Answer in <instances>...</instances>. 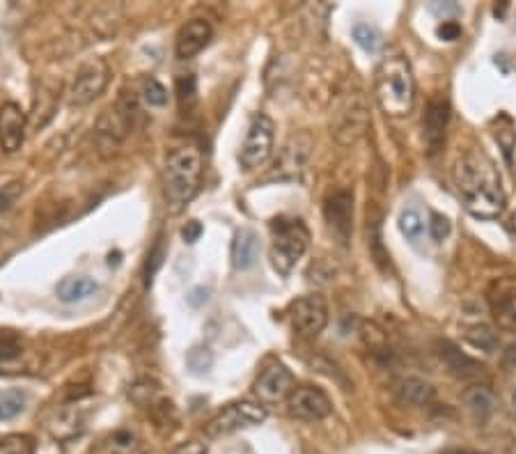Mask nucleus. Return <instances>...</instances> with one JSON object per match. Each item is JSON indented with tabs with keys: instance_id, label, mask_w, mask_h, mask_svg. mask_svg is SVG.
Instances as JSON below:
<instances>
[{
	"instance_id": "41",
	"label": "nucleus",
	"mask_w": 516,
	"mask_h": 454,
	"mask_svg": "<svg viewBox=\"0 0 516 454\" xmlns=\"http://www.w3.org/2000/svg\"><path fill=\"white\" fill-rule=\"evenodd\" d=\"M510 227H512V232L516 234V211H514L512 218H510Z\"/></svg>"
},
{
	"instance_id": "20",
	"label": "nucleus",
	"mask_w": 516,
	"mask_h": 454,
	"mask_svg": "<svg viewBox=\"0 0 516 454\" xmlns=\"http://www.w3.org/2000/svg\"><path fill=\"white\" fill-rule=\"evenodd\" d=\"M395 393L406 406H425L434 399V386L420 377H406L397 383Z\"/></svg>"
},
{
	"instance_id": "30",
	"label": "nucleus",
	"mask_w": 516,
	"mask_h": 454,
	"mask_svg": "<svg viewBox=\"0 0 516 454\" xmlns=\"http://www.w3.org/2000/svg\"><path fill=\"white\" fill-rule=\"evenodd\" d=\"M186 363H189L195 374H202L209 370L211 363H214V356H211L209 349H191L189 356H186Z\"/></svg>"
},
{
	"instance_id": "21",
	"label": "nucleus",
	"mask_w": 516,
	"mask_h": 454,
	"mask_svg": "<svg viewBox=\"0 0 516 454\" xmlns=\"http://www.w3.org/2000/svg\"><path fill=\"white\" fill-rule=\"evenodd\" d=\"M464 404H466V409L471 411V416L475 420L484 422L496 409V397H494V393H491L489 388L471 386L464 393Z\"/></svg>"
},
{
	"instance_id": "34",
	"label": "nucleus",
	"mask_w": 516,
	"mask_h": 454,
	"mask_svg": "<svg viewBox=\"0 0 516 454\" xmlns=\"http://www.w3.org/2000/svg\"><path fill=\"white\" fill-rule=\"evenodd\" d=\"M21 354V344L14 338H0V360H12L19 358Z\"/></svg>"
},
{
	"instance_id": "19",
	"label": "nucleus",
	"mask_w": 516,
	"mask_h": 454,
	"mask_svg": "<svg viewBox=\"0 0 516 454\" xmlns=\"http://www.w3.org/2000/svg\"><path fill=\"white\" fill-rule=\"evenodd\" d=\"M257 257H260V237H257L255 230L244 227V230L237 232L232 244V264L237 271H248L253 269Z\"/></svg>"
},
{
	"instance_id": "11",
	"label": "nucleus",
	"mask_w": 516,
	"mask_h": 454,
	"mask_svg": "<svg viewBox=\"0 0 516 454\" xmlns=\"http://www.w3.org/2000/svg\"><path fill=\"white\" fill-rule=\"evenodd\" d=\"M287 411L292 418L299 420H324L331 413V399H328L322 390L312 386L294 388V393L287 399Z\"/></svg>"
},
{
	"instance_id": "35",
	"label": "nucleus",
	"mask_w": 516,
	"mask_h": 454,
	"mask_svg": "<svg viewBox=\"0 0 516 454\" xmlns=\"http://www.w3.org/2000/svg\"><path fill=\"white\" fill-rule=\"evenodd\" d=\"M436 35L445 39V42H455V39H459L461 35V26L457 21H443L439 30H436Z\"/></svg>"
},
{
	"instance_id": "33",
	"label": "nucleus",
	"mask_w": 516,
	"mask_h": 454,
	"mask_svg": "<svg viewBox=\"0 0 516 454\" xmlns=\"http://www.w3.org/2000/svg\"><path fill=\"white\" fill-rule=\"evenodd\" d=\"M468 340H471L475 347H480V349H487V351H491L496 347V335L489 331L487 326H475V328H471V331H468Z\"/></svg>"
},
{
	"instance_id": "18",
	"label": "nucleus",
	"mask_w": 516,
	"mask_h": 454,
	"mask_svg": "<svg viewBox=\"0 0 516 454\" xmlns=\"http://www.w3.org/2000/svg\"><path fill=\"white\" fill-rule=\"evenodd\" d=\"M145 445L140 441V436L129 427H120L115 432L106 434L95 443L90 454H143Z\"/></svg>"
},
{
	"instance_id": "3",
	"label": "nucleus",
	"mask_w": 516,
	"mask_h": 454,
	"mask_svg": "<svg viewBox=\"0 0 516 454\" xmlns=\"http://www.w3.org/2000/svg\"><path fill=\"white\" fill-rule=\"evenodd\" d=\"M202 152L195 143L172 147L163 166V195L172 211L189 205L200 191L202 182Z\"/></svg>"
},
{
	"instance_id": "7",
	"label": "nucleus",
	"mask_w": 516,
	"mask_h": 454,
	"mask_svg": "<svg viewBox=\"0 0 516 454\" xmlns=\"http://www.w3.org/2000/svg\"><path fill=\"white\" fill-rule=\"evenodd\" d=\"M289 322L303 338H317L328 324V305L319 294H308L289 305Z\"/></svg>"
},
{
	"instance_id": "12",
	"label": "nucleus",
	"mask_w": 516,
	"mask_h": 454,
	"mask_svg": "<svg viewBox=\"0 0 516 454\" xmlns=\"http://www.w3.org/2000/svg\"><path fill=\"white\" fill-rule=\"evenodd\" d=\"M489 305L498 326L516 331V278L496 280L489 292Z\"/></svg>"
},
{
	"instance_id": "22",
	"label": "nucleus",
	"mask_w": 516,
	"mask_h": 454,
	"mask_svg": "<svg viewBox=\"0 0 516 454\" xmlns=\"http://www.w3.org/2000/svg\"><path fill=\"white\" fill-rule=\"evenodd\" d=\"M439 354L445 360V365L450 367V372H455L457 377H471L480 370V365L471 356L461 354L452 342H439Z\"/></svg>"
},
{
	"instance_id": "10",
	"label": "nucleus",
	"mask_w": 516,
	"mask_h": 454,
	"mask_svg": "<svg viewBox=\"0 0 516 454\" xmlns=\"http://www.w3.org/2000/svg\"><path fill=\"white\" fill-rule=\"evenodd\" d=\"M138 97L134 92H122L120 101H117L115 108L106 111L99 122V133L101 136H108L111 140H122L127 138V133L134 129V120L138 115Z\"/></svg>"
},
{
	"instance_id": "5",
	"label": "nucleus",
	"mask_w": 516,
	"mask_h": 454,
	"mask_svg": "<svg viewBox=\"0 0 516 454\" xmlns=\"http://www.w3.org/2000/svg\"><path fill=\"white\" fill-rule=\"evenodd\" d=\"M267 420V409L262 404L255 402H232L225 406L223 411H218L214 418L207 422L205 432L211 438L218 436H228L239 432V429H248V427H257Z\"/></svg>"
},
{
	"instance_id": "13",
	"label": "nucleus",
	"mask_w": 516,
	"mask_h": 454,
	"mask_svg": "<svg viewBox=\"0 0 516 454\" xmlns=\"http://www.w3.org/2000/svg\"><path fill=\"white\" fill-rule=\"evenodd\" d=\"M23 140H26V115L21 106L7 101L0 106V147L5 154H14L21 150Z\"/></svg>"
},
{
	"instance_id": "26",
	"label": "nucleus",
	"mask_w": 516,
	"mask_h": 454,
	"mask_svg": "<svg viewBox=\"0 0 516 454\" xmlns=\"http://www.w3.org/2000/svg\"><path fill=\"white\" fill-rule=\"evenodd\" d=\"M28 397L21 390H0V420H12L26 411Z\"/></svg>"
},
{
	"instance_id": "39",
	"label": "nucleus",
	"mask_w": 516,
	"mask_h": 454,
	"mask_svg": "<svg viewBox=\"0 0 516 454\" xmlns=\"http://www.w3.org/2000/svg\"><path fill=\"white\" fill-rule=\"evenodd\" d=\"M507 365L516 367V344H512V347L507 349Z\"/></svg>"
},
{
	"instance_id": "17",
	"label": "nucleus",
	"mask_w": 516,
	"mask_h": 454,
	"mask_svg": "<svg viewBox=\"0 0 516 454\" xmlns=\"http://www.w3.org/2000/svg\"><path fill=\"white\" fill-rule=\"evenodd\" d=\"M211 35H214V30H211V26L205 19H193L186 23V26L179 30L177 42H175L177 58L191 60L198 56V53L211 42Z\"/></svg>"
},
{
	"instance_id": "37",
	"label": "nucleus",
	"mask_w": 516,
	"mask_h": 454,
	"mask_svg": "<svg viewBox=\"0 0 516 454\" xmlns=\"http://www.w3.org/2000/svg\"><path fill=\"white\" fill-rule=\"evenodd\" d=\"M200 234H202V225L198 221H191L186 223V227L182 230V239L186 244H195V241L200 239Z\"/></svg>"
},
{
	"instance_id": "1",
	"label": "nucleus",
	"mask_w": 516,
	"mask_h": 454,
	"mask_svg": "<svg viewBox=\"0 0 516 454\" xmlns=\"http://www.w3.org/2000/svg\"><path fill=\"white\" fill-rule=\"evenodd\" d=\"M452 184L471 216L494 221L505 211V193L498 170L478 147H466L452 163Z\"/></svg>"
},
{
	"instance_id": "9",
	"label": "nucleus",
	"mask_w": 516,
	"mask_h": 454,
	"mask_svg": "<svg viewBox=\"0 0 516 454\" xmlns=\"http://www.w3.org/2000/svg\"><path fill=\"white\" fill-rule=\"evenodd\" d=\"M292 393H294V377L292 372L280 363L264 367L262 374L255 381V395L264 406L287 402Z\"/></svg>"
},
{
	"instance_id": "23",
	"label": "nucleus",
	"mask_w": 516,
	"mask_h": 454,
	"mask_svg": "<svg viewBox=\"0 0 516 454\" xmlns=\"http://www.w3.org/2000/svg\"><path fill=\"white\" fill-rule=\"evenodd\" d=\"M97 292V283L90 278H65L58 285V299L62 303H78Z\"/></svg>"
},
{
	"instance_id": "42",
	"label": "nucleus",
	"mask_w": 516,
	"mask_h": 454,
	"mask_svg": "<svg viewBox=\"0 0 516 454\" xmlns=\"http://www.w3.org/2000/svg\"><path fill=\"white\" fill-rule=\"evenodd\" d=\"M512 413H514V418H516V390H514V395H512Z\"/></svg>"
},
{
	"instance_id": "15",
	"label": "nucleus",
	"mask_w": 516,
	"mask_h": 454,
	"mask_svg": "<svg viewBox=\"0 0 516 454\" xmlns=\"http://www.w3.org/2000/svg\"><path fill=\"white\" fill-rule=\"evenodd\" d=\"M46 427H49V432L56 441H69V438L81 434L85 427V406L81 404V399L62 404L60 409L53 413V418Z\"/></svg>"
},
{
	"instance_id": "6",
	"label": "nucleus",
	"mask_w": 516,
	"mask_h": 454,
	"mask_svg": "<svg viewBox=\"0 0 516 454\" xmlns=\"http://www.w3.org/2000/svg\"><path fill=\"white\" fill-rule=\"evenodd\" d=\"M273 140H276V127H273L271 117L264 113L253 115L248 124L244 145H241L239 161L246 170H255L267 163L273 152Z\"/></svg>"
},
{
	"instance_id": "4",
	"label": "nucleus",
	"mask_w": 516,
	"mask_h": 454,
	"mask_svg": "<svg viewBox=\"0 0 516 454\" xmlns=\"http://www.w3.org/2000/svg\"><path fill=\"white\" fill-rule=\"evenodd\" d=\"M271 264L280 276L287 278L301 262L310 246V232L299 218L280 216L271 223Z\"/></svg>"
},
{
	"instance_id": "38",
	"label": "nucleus",
	"mask_w": 516,
	"mask_h": 454,
	"mask_svg": "<svg viewBox=\"0 0 516 454\" xmlns=\"http://www.w3.org/2000/svg\"><path fill=\"white\" fill-rule=\"evenodd\" d=\"M186 301H189L193 308H200V305L207 301V289L205 287H195L193 292L186 296Z\"/></svg>"
},
{
	"instance_id": "32",
	"label": "nucleus",
	"mask_w": 516,
	"mask_h": 454,
	"mask_svg": "<svg viewBox=\"0 0 516 454\" xmlns=\"http://www.w3.org/2000/svg\"><path fill=\"white\" fill-rule=\"evenodd\" d=\"M21 191H23L21 182L0 186V214H5V211H10L14 205H17Z\"/></svg>"
},
{
	"instance_id": "36",
	"label": "nucleus",
	"mask_w": 516,
	"mask_h": 454,
	"mask_svg": "<svg viewBox=\"0 0 516 454\" xmlns=\"http://www.w3.org/2000/svg\"><path fill=\"white\" fill-rule=\"evenodd\" d=\"M172 454H207V445L200 441H186L172 450Z\"/></svg>"
},
{
	"instance_id": "29",
	"label": "nucleus",
	"mask_w": 516,
	"mask_h": 454,
	"mask_svg": "<svg viewBox=\"0 0 516 454\" xmlns=\"http://www.w3.org/2000/svg\"><path fill=\"white\" fill-rule=\"evenodd\" d=\"M0 454H35V445L28 436H5L0 438Z\"/></svg>"
},
{
	"instance_id": "25",
	"label": "nucleus",
	"mask_w": 516,
	"mask_h": 454,
	"mask_svg": "<svg viewBox=\"0 0 516 454\" xmlns=\"http://www.w3.org/2000/svg\"><path fill=\"white\" fill-rule=\"evenodd\" d=\"M397 225H400V232L411 244H418L425 237V221H422L420 211L413 207H406L400 211V218H397Z\"/></svg>"
},
{
	"instance_id": "24",
	"label": "nucleus",
	"mask_w": 516,
	"mask_h": 454,
	"mask_svg": "<svg viewBox=\"0 0 516 454\" xmlns=\"http://www.w3.org/2000/svg\"><path fill=\"white\" fill-rule=\"evenodd\" d=\"M301 140H303V138H294L292 143H289V145L285 147L283 159H280V163L276 166L280 172H289V175H296V172H301L303 166H306L310 143L301 145Z\"/></svg>"
},
{
	"instance_id": "28",
	"label": "nucleus",
	"mask_w": 516,
	"mask_h": 454,
	"mask_svg": "<svg viewBox=\"0 0 516 454\" xmlns=\"http://www.w3.org/2000/svg\"><path fill=\"white\" fill-rule=\"evenodd\" d=\"M140 95H143L145 104L150 108H163L168 104V90L163 88V85L156 81V78H145Z\"/></svg>"
},
{
	"instance_id": "27",
	"label": "nucleus",
	"mask_w": 516,
	"mask_h": 454,
	"mask_svg": "<svg viewBox=\"0 0 516 454\" xmlns=\"http://www.w3.org/2000/svg\"><path fill=\"white\" fill-rule=\"evenodd\" d=\"M351 35H354V42L367 53H377L381 49V30L374 23H356Z\"/></svg>"
},
{
	"instance_id": "14",
	"label": "nucleus",
	"mask_w": 516,
	"mask_h": 454,
	"mask_svg": "<svg viewBox=\"0 0 516 454\" xmlns=\"http://www.w3.org/2000/svg\"><path fill=\"white\" fill-rule=\"evenodd\" d=\"M324 216L342 241L349 239L351 227H354V193L335 191L328 195L324 202Z\"/></svg>"
},
{
	"instance_id": "8",
	"label": "nucleus",
	"mask_w": 516,
	"mask_h": 454,
	"mask_svg": "<svg viewBox=\"0 0 516 454\" xmlns=\"http://www.w3.org/2000/svg\"><path fill=\"white\" fill-rule=\"evenodd\" d=\"M108 76H111V69H108L104 60L95 58L81 65L72 83V90H69V106L81 108L92 104L106 90Z\"/></svg>"
},
{
	"instance_id": "40",
	"label": "nucleus",
	"mask_w": 516,
	"mask_h": 454,
	"mask_svg": "<svg viewBox=\"0 0 516 454\" xmlns=\"http://www.w3.org/2000/svg\"><path fill=\"white\" fill-rule=\"evenodd\" d=\"M448 454H484V452H478V450H452Z\"/></svg>"
},
{
	"instance_id": "2",
	"label": "nucleus",
	"mask_w": 516,
	"mask_h": 454,
	"mask_svg": "<svg viewBox=\"0 0 516 454\" xmlns=\"http://www.w3.org/2000/svg\"><path fill=\"white\" fill-rule=\"evenodd\" d=\"M374 97L388 117H404L411 113L416 101V76L411 62L402 53H388L379 62L374 74Z\"/></svg>"
},
{
	"instance_id": "31",
	"label": "nucleus",
	"mask_w": 516,
	"mask_h": 454,
	"mask_svg": "<svg viewBox=\"0 0 516 454\" xmlns=\"http://www.w3.org/2000/svg\"><path fill=\"white\" fill-rule=\"evenodd\" d=\"M450 232H452L450 218L443 214H432V218H429V234H432V239L441 244V241L450 237Z\"/></svg>"
},
{
	"instance_id": "16",
	"label": "nucleus",
	"mask_w": 516,
	"mask_h": 454,
	"mask_svg": "<svg viewBox=\"0 0 516 454\" xmlns=\"http://www.w3.org/2000/svg\"><path fill=\"white\" fill-rule=\"evenodd\" d=\"M450 122V104L445 99L429 101L425 120H422V129H425V143L429 147V154H436L441 150L445 140V129Z\"/></svg>"
}]
</instances>
